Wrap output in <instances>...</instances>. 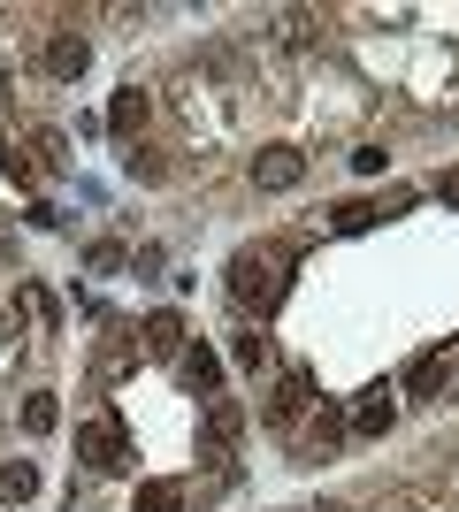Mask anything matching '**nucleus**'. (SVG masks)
Returning a JSON list of instances; mask_svg holds the SVG:
<instances>
[{"label": "nucleus", "instance_id": "1", "mask_svg": "<svg viewBox=\"0 0 459 512\" xmlns=\"http://www.w3.org/2000/svg\"><path fill=\"white\" fill-rule=\"evenodd\" d=\"M291 291V260L276 253V245H245L238 260H230V299L245 306V314H276Z\"/></svg>", "mask_w": 459, "mask_h": 512}, {"label": "nucleus", "instance_id": "2", "mask_svg": "<svg viewBox=\"0 0 459 512\" xmlns=\"http://www.w3.org/2000/svg\"><path fill=\"white\" fill-rule=\"evenodd\" d=\"M77 459H85L92 474H123V467H131L123 421H115V413H100V421H77Z\"/></svg>", "mask_w": 459, "mask_h": 512}, {"label": "nucleus", "instance_id": "3", "mask_svg": "<svg viewBox=\"0 0 459 512\" xmlns=\"http://www.w3.org/2000/svg\"><path fill=\"white\" fill-rule=\"evenodd\" d=\"M253 184H261V192H299L306 184V153L299 146H261L253 153Z\"/></svg>", "mask_w": 459, "mask_h": 512}, {"label": "nucleus", "instance_id": "4", "mask_svg": "<svg viewBox=\"0 0 459 512\" xmlns=\"http://www.w3.org/2000/svg\"><path fill=\"white\" fill-rule=\"evenodd\" d=\"M306 406H314V375H306V367H284V383H276V398L261 406V421L268 428H291Z\"/></svg>", "mask_w": 459, "mask_h": 512}, {"label": "nucleus", "instance_id": "5", "mask_svg": "<svg viewBox=\"0 0 459 512\" xmlns=\"http://www.w3.org/2000/svg\"><path fill=\"white\" fill-rule=\"evenodd\" d=\"M85 69H92V46L77 39V31H54V39H46V77H62V85H77Z\"/></svg>", "mask_w": 459, "mask_h": 512}, {"label": "nucleus", "instance_id": "6", "mask_svg": "<svg viewBox=\"0 0 459 512\" xmlns=\"http://www.w3.org/2000/svg\"><path fill=\"white\" fill-rule=\"evenodd\" d=\"M176 375H184V390H199V398H222V360L207 344H184V352H176Z\"/></svg>", "mask_w": 459, "mask_h": 512}, {"label": "nucleus", "instance_id": "7", "mask_svg": "<svg viewBox=\"0 0 459 512\" xmlns=\"http://www.w3.org/2000/svg\"><path fill=\"white\" fill-rule=\"evenodd\" d=\"M238 436H245V406L238 398H207V459H222Z\"/></svg>", "mask_w": 459, "mask_h": 512}, {"label": "nucleus", "instance_id": "8", "mask_svg": "<svg viewBox=\"0 0 459 512\" xmlns=\"http://www.w3.org/2000/svg\"><path fill=\"white\" fill-rule=\"evenodd\" d=\"M444 367H452V344H437V352H421V360L406 367V398H437Z\"/></svg>", "mask_w": 459, "mask_h": 512}, {"label": "nucleus", "instance_id": "9", "mask_svg": "<svg viewBox=\"0 0 459 512\" xmlns=\"http://www.w3.org/2000/svg\"><path fill=\"white\" fill-rule=\"evenodd\" d=\"M398 421V406H391V390H368V398H360V406H352V436H383V428Z\"/></svg>", "mask_w": 459, "mask_h": 512}, {"label": "nucleus", "instance_id": "10", "mask_svg": "<svg viewBox=\"0 0 459 512\" xmlns=\"http://www.w3.org/2000/svg\"><path fill=\"white\" fill-rule=\"evenodd\" d=\"M138 123H146V92H138V85H123V92L108 100V130H115V138H131Z\"/></svg>", "mask_w": 459, "mask_h": 512}, {"label": "nucleus", "instance_id": "11", "mask_svg": "<svg viewBox=\"0 0 459 512\" xmlns=\"http://www.w3.org/2000/svg\"><path fill=\"white\" fill-rule=\"evenodd\" d=\"M0 497H8V505H31V497H39V467H31V459H8V467H0Z\"/></svg>", "mask_w": 459, "mask_h": 512}, {"label": "nucleus", "instance_id": "12", "mask_svg": "<svg viewBox=\"0 0 459 512\" xmlns=\"http://www.w3.org/2000/svg\"><path fill=\"white\" fill-rule=\"evenodd\" d=\"M146 352H184V314H146Z\"/></svg>", "mask_w": 459, "mask_h": 512}, {"label": "nucleus", "instance_id": "13", "mask_svg": "<svg viewBox=\"0 0 459 512\" xmlns=\"http://www.w3.org/2000/svg\"><path fill=\"white\" fill-rule=\"evenodd\" d=\"M131 512H184V482H138Z\"/></svg>", "mask_w": 459, "mask_h": 512}, {"label": "nucleus", "instance_id": "14", "mask_svg": "<svg viewBox=\"0 0 459 512\" xmlns=\"http://www.w3.org/2000/svg\"><path fill=\"white\" fill-rule=\"evenodd\" d=\"M23 428H31V436H54V428H62V406H54V390L23 398Z\"/></svg>", "mask_w": 459, "mask_h": 512}, {"label": "nucleus", "instance_id": "15", "mask_svg": "<svg viewBox=\"0 0 459 512\" xmlns=\"http://www.w3.org/2000/svg\"><path fill=\"white\" fill-rule=\"evenodd\" d=\"M337 436H345V413H337V406H322V413H314V428H306V451L322 459V451L337 444Z\"/></svg>", "mask_w": 459, "mask_h": 512}, {"label": "nucleus", "instance_id": "16", "mask_svg": "<svg viewBox=\"0 0 459 512\" xmlns=\"http://www.w3.org/2000/svg\"><path fill=\"white\" fill-rule=\"evenodd\" d=\"M230 360H238V367H253V375H261V367H268V360H276V344H268V337H261V329H245V337H238V344H230Z\"/></svg>", "mask_w": 459, "mask_h": 512}, {"label": "nucleus", "instance_id": "17", "mask_svg": "<svg viewBox=\"0 0 459 512\" xmlns=\"http://www.w3.org/2000/svg\"><path fill=\"white\" fill-rule=\"evenodd\" d=\"M123 169H131L138 184H161V176H169V161H161V153H146V146H131V153H123Z\"/></svg>", "mask_w": 459, "mask_h": 512}, {"label": "nucleus", "instance_id": "18", "mask_svg": "<svg viewBox=\"0 0 459 512\" xmlns=\"http://www.w3.org/2000/svg\"><path fill=\"white\" fill-rule=\"evenodd\" d=\"M368 222H375L368 199H345V207H337V230H368Z\"/></svg>", "mask_w": 459, "mask_h": 512}, {"label": "nucleus", "instance_id": "19", "mask_svg": "<svg viewBox=\"0 0 459 512\" xmlns=\"http://www.w3.org/2000/svg\"><path fill=\"white\" fill-rule=\"evenodd\" d=\"M383 161H391L383 146H352V169H360V176H383Z\"/></svg>", "mask_w": 459, "mask_h": 512}, {"label": "nucleus", "instance_id": "20", "mask_svg": "<svg viewBox=\"0 0 459 512\" xmlns=\"http://www.w3.org/2000/svg\"><path fill=\"white\" fill-rule=\"evenodd\" d=\"M437 199H444V207H459V169H444V176H437Z\"/></svg>", "mask_w": 459, "mask_h": 512}]
</instances>
